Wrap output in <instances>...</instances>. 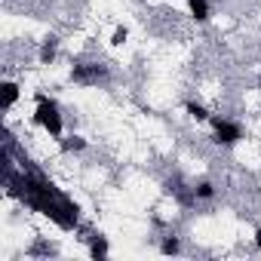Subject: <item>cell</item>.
Here are the masks:
<instances>
[{
  "label": "cell",
  "mask_w": 261,
  "mask_h": 261,
  "mask_svg": "<svg viewBox=\"0 0 261 261\" xmlns=\"http://www.w3.org/2000/svg\"><path fill=\"white\" fill-rule=\"evenodd\" d=\"M34 126L43 129V136L59 142L65 133H68V120H65V111L59 105V98L46 95V92H34V114H31Z\"/></svg>",
  "instance_id": "obj_1"
},
{
  "label": "cell",
  "mask_w": 261,
  "mask_h": 261,
  "mask_svg": "<svg viewBox=\"0 0 261 261\" xmlns=\"http://www.w3.org/2000/svg\"><path fill=\"white\" fill-rule=\"evenodd\" d=\"M243 139H246V129H243L240 120H233V117H227V114H212V120H209V142H212L215 148L230 151V148H237Z\"/></svg>",
  "instance_id": "obj_2"
},
{
  "label": "cell",
  "mask_w": 261,
  "mask_h": 261,
  "mask_svg": "<svg viewBox=\"0 0 261 261\" xmlns=\"http://www.w3.org/2000/svg\"><path fill=\"white\" fill-rule=\"evenodd\" d=\"M71 80L77 86H105L111 83V65L101 59H77L71 62Z\"/></svg>",
  "instance_id": "obj_3"
},
{
  "label": "cell",
  "mask_w": 261,
  "mask_h": 261,
  "mask_svg": "<svg viewBox=\"0 0 261 261\" xmlns=\"http://www.w3.org/2000/svg\"><path fill=\"white\" fill-rule=\"evenodd\" d=\"M59 49H62V37H59L56 31H53V34H43V40L37 43V65H40V68L56 65Z\"/></svg>",
  "instance_id": "obj_4"
},
{
  "label": "cell",
  "mask_w": 261,
  "mask_h": 261,
  "mask_svg": "<svg viewBox=\"0 0 261 261\" xmlns=\"http://www.w3.org/2000/svg\"><path fill=\"white\" fill-rule=\"evenodd\" d=\"M191 197H194V203H197V206H209V203H215V200H218V185H215L209 175L194 178V181H191Z\"/></svg>",
  "instance_id": "obj_5"
},
{
  "label": "cell",
  "mask_w": 261,
  "mask_h": 261,
  "mask_svg": "<svg viewBox=\"0 0 261 261\" xmlns=\"http://www.w3.org/2000/svg\"><path fill=\"white\" fill-rule=\"evenodd\" d=\"M56 145H59V151L68 154V157H80V154L89 151V139H86L83 133H65Z\"/></svg>",
  "instance_id": "obj_6"
},
{
  "label": "cell",
  "mask_w": 261,
  "mask_h": 261,
  "mask_svg": "<svg viewBox=\"0 0 261 261\" xmlns=\"http://www.w3.org/2000/svg\"><path fill=\"white\" fill-rule=\"evenodd\" d=\"M181 111H185V117H188L191 123H197V126H203V123H209V120H212L209 105H206V101H200V98H185Z\"/></svg>",
  "instance_id": "obj_7"
},
{
  "label": "cell",
  "mask_w": 261,
  "mask_h": 261,
  "mask_svg": "<svg viewBox=\"0 0 261 261\" xmlns=\"http://www.w3.org/2000/svg\"><path fill=\"white\" fill-rule=\"evenodd\" d=\"M188 7V19L197 25H209L212 22V0H185Z\"/></svg>",
  "instance_id": "obj_8"
},
{
  "label": "cell",
  "mask_w": 261,
  "mask_h": 261,
  "mask_svg": "<svg viewBox=\"0 0 261 261\" xmlns=\"http://www.w3.org/2000/svg\"><path fill=\"white\" fill-rule=\"evenodd\" d=\"M19 98H22V86H19L13 77H7V80H4V111L13 114L16 105H19Z\"/></svg>",
  "instance_id": "obj_9"
},
{
  "label": "cell",
  "mask_w": 261,
  "mask_h": 261,
  "mask_svg": "<svg viewBox=\"0 0 261 261\" xmlns=\"http://www.w3.org/2000/svg\"><path fill=\"white\" fill-rule=\"evenodd\" d=\"M157 252H160V255H181V252H185V240H181L178 233H172V230H169V233H163V237H160Z\"/></svg>",
  "instance_id": "obj_10"
},
{
  "label": "cell",
  "mask_w": 261,
  "mask_h": 261,
  "mask_svg": "<svg viewBox=\"0 0 261 261\" xmlns=\"http://www.w3.org/2000/svg\"><path fill=\"white\" fill-rule=\"evenodd\" d=\"M108 255H111L108 240H105V237H92V243H89V258H108Z\"/></svg>",
  "instance_id": "obj_11"
},
{
  "label": "cell",
  "mask_w": 261,
  "mask_h": 261,
  "mask_svg": "<svg viewBox=\"0 0 261 261\" xmlns=\"http://www.w3.org/2000/svg\"><path fill=\"white\" fill-rule=\"evenodd\" d=\"M126 40H129V28L126 25H117L111 31V46H126Z\"/></svg>",
  "instance_id": "obj_12"
},
{
  "label": "cell",
  "mask_w": 261,
  "mask_h": 261,
  "mask_svg": "<svg viewBox=\"0 0 261 261\" xmlns=\"http://www.w3.org/2000/svg\"><path fill=\"white\" fill-rule=\"evenodd\" d=\"M249 243H252V249H255V252H261V227H255V230H252V240H249Z\"/></svg>",
  "instance_id": "obj_13"
},
{
  "label": "cell",
  "mask_w": 261,
  "mask_h": 261,
  "mask_svg": "<svg viewBox=\"0 0 261 261\" xmlns=\"http://www.w3.org/2000/svg\"><path fill=\"white\" fill-rule=\"evenodd\" d=\"M258 89H261V71H258Z\"/></svg>",
  "instance_id": "obj_14"
}]
</instances>
